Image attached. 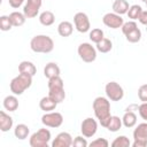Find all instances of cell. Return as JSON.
I'll return each instance as SVG.
<instances>
[{
    "label": "cell",
    "instance_id": "1",
    "mask_svg": "<svg viewBox=\"0 0 147 147\" xmlns=\"http://www.w3.org/2000/svg\"><path fill=\"white\" fill-rule=\"evenodd\" d=\"M92 108L94 111V115L96 117V119L99 121L100 125L106 127L108 122L111 118V114H110V101L108 98L105 96H96L92 103Z\"/></svg>",
    "mask_w": 147,
    "mask_h": 147
},
{
    "label": "cell",
    "instance_id": "2",
    "mask_svg": "<svg viewBox=\"0 0 147 147\" xmlns=\"http://www.w3.org/2000/svg\"><path fill=\"white\" fill-rule=\"evenodd\" d=\"M48 95L56 102L61 103L65 99V91H64V83L61 76H55L48 79Z\"/></svg>",
    "mask_w": 147,
    "mask_h": 147
},
{
    "label": "cell",
    "instance_id": "3",
    "mask_svg": "<svg viewBox=\"0 0 147 147\" xmlns=\"http://www.w3.org/2000/svg\"><path fill=\"white\" fill-rule=\"evenodd\" d=\"M30 48L34 53H51L54 49V41L47 34H37L30 41Z\"/></svg>",
    "mask_w": 147,
    "mask_h": 147
},
{
    "label": "cell",
    "instance_id": "4",
    "mask_svg": "<svg viewBox=\"0 0 147 147\" xmlns=\"http://www.w3.org/2000/svg\"><path fill=\"white\" fill-rule=\"evenodd\" d=\"M32 85V76L28 74H18V76L14 77L9 83L10 92L15 95L23 94L30 86Z\"/></svg>",
    "mask_w": 147,
    "mask_h": 147
},
{
    "label": "cell",
    "instance_id": "5",
    "mask_svg": "<svg viewBox=\"0 0 147 147\" xmlns=\"http://www.w3.org/2000/svg\"><path fill=\"white\" fill-rule=\"evenodd\" d=\"M51 139H52L51 131L46 127H41L37 132L31 134L29 139V144L31 147H47Z\"/></svg>",
    "mask_w": 147,
    "mask_h": 147
},
{
    "label": "cell",
    "instance_id": "6",
    "mask_svg": "<svg viewBox=\"0 0 147 147\" xmlns=\"http://www.w3.org/2000/svg\"><path fill=\"white\" fill-rule=\"evenodd\" d=\"M77 53L80 60H83L86 63L94 62L96 59V48L92 46V44L90 42H82L77 48Z\"/></svg>",
    "mask_w": 147,
    "mask_h": 147
},
{
    "label": "cell",
    "instance_id": "7",
    "mask_svg": "<svg viewBox=\"0 0 147 147\" xmlns=\"http://www.w3.org/2000/svg\"><path fill=\"white\" fill-rule=\"evenodd\" d=\"M41 123L46 126V127H53V129H56V127H60L63 123V116L61 113L59 111H48V113H45L42 116H41Z\"/></svg>",
    "mask_w": 147,
    "mask_h": 147
},
{
    "label": "cell",
    "instance_id": "8",
    "mask_svg": "<svg viewBox=\"0 0 147 147\" xmlns=\"http://www.w3.org/2000/svg\"><path fill=\"white\" fill-rule=\"evenodd\" d=\"M105 92L110 101H121L124 96L123 87L116 82H109L105 86Z\"/></svg>",
    "mask_w": 147,
    "mask_h": 147
},
{
    "label": "cell",
    "instance_id": "9",
    "mask_svg": "<svg viewBox=\"0 0 147 147\" xmlns=\"http://www.w3.org/2000/svg\"><path fill=\"white\" fill-rule=\"evenodd\" d=\"M74 24H75L76 30L78 32H80V33H85V32L90 31V29H91L90 18L83 11H78V13L75 14V16H74Z\"/></svg>",
    "mask_w": 147,
    "mask_h": 147
},
{
    "label": "cell",
    "instance_id": "10",
    "mask_svg": "<svg viewBox=\"0 0 147 147\" xmlns=\"http://www.w3.org/2000/svg\"><path fill=\"white\" fill-rule=\"evenodd\" d=\"M98 131V122L92 118V117H87L85 119H83L82 124H80V132L84 137L86 138H92Z\"/></svg>",
    "mask_w": 147,
    "mask_h": 147
},
{
    "label": "cell",
    "instance_id": "11",
    "mask_svg": "<svg viewBox=\"0 0 147 147\" xmlns=\"http://www.w3.org/2000/svg\"><path fill=\"white\" fill-rule=\"evenodd\" d=\"M102 23L110 29H119L124 24V20L122 17V15H118L113 11V13H107L103 15Z\"/></svg>",
    "mask_w": 147,
    "mask_h": 147
},
{
    "label": "cell",
    "instance_id": "12",
    "mask_svg": "<svg viewBox=\"0 0 147 147\" xmlns=\"http://www.w3.org/2000/svg\"><path fill=\"white\" fill-rule=\"evenodd\" d=\"M42 0H26L23 7V13L26 18H34L41 8Z\"/></svg>",
    "mask_w": 147,
    "mask_h": 147
},
{
    "label": "cell",
    "instance_id": "13",
    "mask_svg": "<svg viewBox=\"0 0 147 147\" xmlns=\"http://www.w3.org/2000/svg\"><path fill=\"white\" fill-rule=\"evenodd\" d=\"M72 137L69 132H60L52 141V147H70L72 146Z\"/></svg>",
    "mask_w": 147,
    "mask_h": 147
},
{
    "label": "cell",
    "instance_id": "14",
    "mask_svg": "<svg viewBox=\"0 0 147 147\" xmlns=\"http://www.w3.org/2000/svg\"><path fill=\"white\" fill-rule=\"evenodd\" d=\"M13 124H14L13 117L9 114H7L5 110H1L0 111V130L2 132H8L13 127Z\"/></svg>",
    "mask_w": 147,
    "mask_h": 147
},
{
    "label": "cell",
    "instance_id": "15",
    "mask_svg": "<svg viewBox=\"0 0 147 147\" xmlns=\"http://www.w3.org/2000/svg\"><path fill=\"white\" fill-rule=\"evenodd\" d=\"M60 74H61V69L55 62H48L44 67V76L48 79L55 76H60Z\"/></svg>",
    "mask_w": 147,
    "mask_h": 147
},
{
    "label": "cell",
    "instance_id": "16",
    "mask_svg": "<svg viewBox=\"0 0 147 147\" xmlns=\"http://www.w3.org/2000/svg\"><path fill=\"white\" fill-rule=\"evenodd\" d=\"M59 103H56L49 95H47V96H44V98H41L40 99V101H39V108L41 109V110H44L45 113H48V111H53V110H55V108H56V106H57Z\"/></svg>",
    "mask_w": 147,
    "mask_h": 147
},
{
    "label": "cell",
    "instance_id": "17",
    "mask_svg": "<svg viewBox=\"0 0 147 147\" xmlns=\"http://www.w3.org/2000/svg\"><path fill=\"white\" fill-rule=\"evenodd\" d=\"M2 105H3V108L5 110L11 113V111H15L17 108H18V99L16 98L15 94L13 95H7L3 101H2Z\"/></svg>",
    "mask_w": 147,
    "mask_h": 147
},
{
    "label": "cell",
    "instance_id": "18",
    "mask_svg": "<svg viewBox=\"0 0 147 147\" xmlns=\"http://www.w3.org/2000/svg\"><path fill=\"white\" fill-rule=\"evenodd\" d=\"M74 32V25L71 22L69 21H62L59 25H57V33L61 37H69L71 36Z\"/></svg>",
    "mask_w": 147,
    "mask_h": 147
},
{
    "label": "cell",
    "instance_id": "19",
    "mask_svg": "<svg viewBox=\"0 0 147 147\" xmlns=\"http://www.w3.org/2000/svg\"><path fill=\"white\" fill-rule=\"evenodd\" d=\"M133 140H145L147 141V122L140 123L133 131Z\"/></svg>",
    "mask_w": 147,
    "mask_h": 147
},
{
    "label": "cell",
    "instance_id": "20",
    "mask_svg": "<svg viewBox=\"0 0 147 147\" xmlns=\"http://www.w3.org/2000/svg\"><path fill=\"white\" fill-rule=\"evenodd\" d=\"M18 72L21 74H28L30 76H34L37 74V68L31 61H22L18 64Z\"/></svg>",
    "mask_w": 147,
    "mask_h": 147
},
{
    "label": "cell",
    "instance_id": "21",
    "mask_svg": "<svg viewBox=\"0 0 147 147\" xmlns=\"http://www.w3.org/2000/svg\"><path fill=\"white\" fill-rule=\"evenodd\" d=\"M122 123H123V125H124L125 127H127V129L133 127V126L137 124V115H136V113H133L132 110L126 109L125 114H124L123 117H122Z\"/></svg>",
    "mask_w": 147,
    "mask_h": 147
},
{
    "label": "cell",
    "instance_id": "22",
    "mask_svg": "<svg viewBox=\"0 0 147 147\" xmlns=\"http://www.w3.org/2000/svg\"><path fill=\"white\" fill-rule=\"evenodd\" d=\"M130 5L126 0H115L113 2V11L118 15H124L127 13Z\"/></svg>",
    "mask_w": 147,
    "mask_h": 147
},
{
    "label": "cell",
    "instance_id": "23",
    "mask_svg": "<svg viewBox=\"0 0 147 147\" xmlns=\"http://www.w3.org/2000/svg\"><path fill=\"white\" fill-rule=\"evenodd\" d=\"M39 22L44 26H51L55 22V15L51 10H45L39 14Z\"/></svg>",
    "mask_w": 147,
    "mask_h": 147
},
{
    "label": "cell",
    "instance_id": "24",
    "mask_svg": "<svg viewBox=\"0 0 147 147\" xmlns=\"http://www.w3.org/2000/svg\"><path fill=\"white\" fill-rule=\"evenodd\" d=\"M14 134H15V137H16L17 139L24 140V139H26V138L29 137V134H30V129H29L28 125H25V124H23V123L17 124V125L15 126V129H14Z\"/></svg>",
    "mask_w": 147,
    "mask_h": 147
},
{
    "label": "cell",
    "instance_id": "25",
    "mask_svg": "<svg viewBox=\"0 0 147 147\" xmlns=\"http://www.w3.org/2000/svg\"><path fill=\"white\" fill-rule=\"evenodd\" d=\"M9 18H10V22L13 24V26H22L24 23H25V20H26V16L24 15V13H20V11H13L9 14Z\"/></svg>",
    "mask_w": 147,
    "mask_h": 147
},
{
    "label": "cell",
    "instance_id": "26",
    "mask_svg": "<svg viewBox=\"0 0 147 147\" xmlns=\"http://www.w3.org/2000/svg\"><path fill=\"white\" fill-rule=\"evenodd\" d=\"M95 48H96L98 52L105 54V53H108V52L111 51V48H113V42H111L110 39L103 38L101 41H99L98 44H95Z\"/></svg>",
    "mask_w": 147,
    "mask_h": 147
},
{
    "label": "cell",
    "instance_id": "27",
    "mask_svg": "<svg viewBox=\"0 0 147 147\" xmlns=\"http://www.w3.org/2000/svg\"><path fill=\"white\" fill-rule=\"evenodd\" d=\"M123 123H122V118H119L118 116H111L110 121L108 122L106 129L110 132H117L121 127H122Z\"/></svg>",
    "mask_w": 147,
    "mask_h": 147
},
{
    "label": "cell",
    "instance_id": "28",
    "mask_svg": "<svg viewBox=\"0 0 147 147\" xmlns=\"http://www.w3.org/2000/svg\"><path fill=\"white\" fill-rule=\"evenodd\" d=\"M141 11H142L141 6H139V5H132V6H130V8H129L126 15H127L129 18H131L132 21H136V20L139 18Z\"/></svg>",
    "mask_w": 147,
    "mask_h": 147
},
{
    "label": "cell",
    "instance_id": "29",
    "mask_svg": "<svg viewBox=\"0 0 147 147\" xmlns=\"http://www.w3.org/2000/svg\"><path fill=\"white\" fill-rule=\"evenodd\" d=\"M88 37H90V40H91L92 42L98 44L99 41H101V40L105 38V34H103V31H102L101 29L95 28V29H92V30L90 31Z\"/></svg>",
    "mask_w": 147,
    "mask_h": 147
},
{
    "label": "cell",
    "instance_id": "30",
    "mask_svg": "<svg viewBox=\"0 0 147 147\" xmlns=\"http://www.w3.org/2000/svg\"><path fill=\"white\" fill-rule=\"evenodd\" d=\"M125 39H126L129 42H132V44L140 41V39H141V31H140V29L137 28V29L132 30L131 32L126 33V34H125Z\"/></svg>",
    "mask_w": 147,
    "mask_h": 147
},
{
    "label": "cell",
    "instance_id": "31",
    "mask_svg": "<svg viewBox=\"0 0 147 147\" xmlns=\"http://www.w3.org/2000/svg\"><path fill=\"white\" fill-rule=\"evenodd\" d=\"M111 146L113 147H130L131 141L129 140L126 136H119L114 139V141L111 142Z\"/></svg>",
    "mask_w": 147,
    "mask_h": 147
},
{
    "label": "cell",
    "instance_id": "32",
    "mask_svg": "<svg viewBox=\"0 0 147 147\" xmlns=\"http://www.w3.org/2000/svg\"><path fill=\"white\" fill-rule=\"evenodd\" d=\"M13 28V24L10 22V18H9V15H2L0 16V29L1 31H9L10 29Z\"/></svg>",
    "mask_w": 147,
    "mask_h": 147
},
{
    "label": "cell",
    "instance_id": "33",
    "mask_svg": "<svg viewBox=\"0 0 147 147\" xmlns=\"http://www.w3.org/2000/svg\"><path fill=\"white\" fill-rule=\"evenodd\" d=\"M138 28V24H137V22L136 21H127V22H124V24L122 25V32H123V34L125 36L126 33H129V32H131L132 30H134V29H137Z\"/></svg>",
    "mask_w": 147,
    "mask_h": 147
},
{
    "label": "cell",
    "instance_id": "34",
    "mask_svg": "<svg viewBox=\"0 0 147 147\" xmlns=\"http://www.w3.org/2000/svg\"><path fill=\"white\" fill-rule=\"evenodd\" d=\"M88 146H91V147H108L109 141L106 138H98V139L91 141L88 144Z\"/></svg>",
    "mask_w": 147,
    "mask_h": 147
},
{
    "label": "cell",
    "instance_id": "35",
    "mask_svg": "<svg viewBox=\"0 0 147 147\" xmlns=\"http://www.w3.org/2000/svg\"><path fill=\"white\" fill-rule=\"evenodd\" d=\"M72 146L75 147H87L88 146V142L86 140V137H82V136H77L74 141H72Z\"/></svg>",
    "mask_w": 147,
    "mask_h": 147
},
{
    "label": "cell",
    "instance_id": "36",
    "mask_svg": "<svg viewBox=\"0 0 147 147\" xmlns=\"http://www.w3.org/2000/svg\"><path fill=\"white\" fill-rule=\"evenodd\" d=\"M138 98L140 101L147 102V84H144L138 88Z\"/></svg>",
    "mask_w": 147,
    "mask_h": 147
},
{
    "label": "cell",
    "instance_id": "37",
    "mask_svg": "<svg viewBox=\"0 0 147 147\" xmlns=\"http://www.w3.org/2000/svg\"><path fill=\"white\" fill-rule=\"evenodd\" d=\"M138 113L140 117L147 122V102H142L141 105L138 106Z\"/></svg>",
    "mask_w": 147,
    "mask_h": 147
},
{
    "label": "cell",
    "instance_id": "38",
    "mask_svg": "<svg viewBox=\"0 0 147 147\" xmlns=\"http://www.w3.org/2000/svg\"><path fill=\"white\" fill-rule=\"evenodd\" d=\"M25 1H26V0H8L9 6H10L11 8H14V9L20 8V7H21Z\"/></svg>",
    "mask_w": 147,
    "mask_h": 147
},
{
    "label": "cell",
    "instance_id": "39",
    "mask_svg": "<svg viewBox=\"0 0 147 147\" xmlns=\"http://www.w3.org/2000/svg\"><path fill=\"white\" fill-rule=\"evenodd\" d=\"M138 21H139L142 25L147 26V10H142V11H141V14H140Z\"/></svg>",
    "mask_w": 147,
    "mask_h": 147
},
{
    "label": "cell",
    "instance_id": "40",
    "mask_svg": "<svg viewBox=\"0 0 147 147\" xmlns=\"http://www.w3.org/2000/svg\"><path fill=\"white\" fill-rule=\"evenodd\" d=\"M147 146V141L145 140H133L132 142V147H146Z\"/></svg>",
    "mask_w": 147,
    "mask_h": 147
},
{
    "label": "cell",
    "instance_id": "41",
    "mask_svg": "<svg viewBox=\"0 0 147 147\" xmlns=\"http://www.w3.org/2000/svg\"><path fill=\"white\" fill-rule=\"evenodd\" d=\"M141 1H144V2H145V3H146V2H147V0H141Z\"/></svg>",
    "mask_w": 147,
    "mask_h": 147
},
{
    "label": "cell",
    "instance_id": "42",
    "mask_svg": "<svg viewBox=\"0 0 147 147\" xmlns=\"http://www.w3.org/2000/svg\"><path fill=\"white\" fill-rule=\"evenodd\" d=\"M146 32H147V26H146Z\"/></svg>",
    "mask_w": 147,
    "mask_h": 147
},
{
    "label": "cell",
    "instance_id": "43",
    "mask_svg": "<svg viewBox=\"0 0 147 147\" xmlns=\"http://www.w3.org/2000/svg\"><path fill=\"white\" fill-rule=\"evenodd\" d=\"M146 7H147V2H146Z\"/></svg>",
    "mask_w": 147,
    "mask_h": 147
}]
</instances>
